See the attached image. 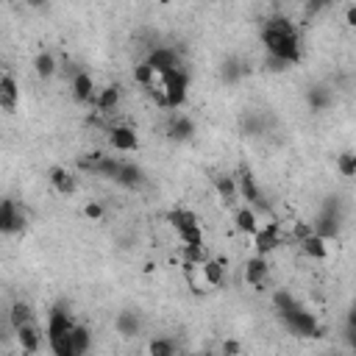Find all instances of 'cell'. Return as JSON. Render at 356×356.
<instances>
[{
	"mask_svg": "<svg viewBox=\"0 0 356 356\" xmlns=\"http://www.w3.org/2000/svg\"><path fill=\"white\" fill-rule=\"evenodd\" d=\"M262 42L267 53H270V59H279L287 67L301 62V36L290 17H281V14L267 17L262 25Z\"/></svg>",
	"mask_w": 356,
	"mask_h": 356,
	"instance_id": "obj_1",
	"label": "cell"
},
{
	"mask_svg": "<svg viewBox=\"0 0 356 356\" xmlns=\"http://www.w3.org/2000/svg\"><path fill=\"white\" fill-rule=\"evenodd\" d=\"M162 95H164V106L167 109H181L187 103L190 95V73L184 67H178L167 75H162Z\"/></svg>",
	"mask_w": 356,
	"mask_h": 356,
	"instance_id": "obj_2",
	"label": "cell"
},
{
	"mask_svg": "<svg viewBox=\"0 0 356 356\" xmlns=\"http://www.w3.org/2000/svg\"><path fill=\"white\" fill-rule=\"evenodd\" d=\"M279 318H281V323H284L292 334H298V337H320V334H323L318 318L312 315V312H309L306 306H301V303H295L292 309L281 312Z\"/></svg>",
	"mask_w": 356,
	"mask_h": 356,
	"instance_id": "obj_3",
	"label": "cell"
},
{
	"mask_svg": "<svg viewBox=\"0 0 356 356\" xmlns=\"http://www.w3.org/2000/svg\"><path fill=\"white\" fill-rule=\"evenodd\" d=\"M284 245V237H281V226L273 220V222H267V226H262L253 237V251L256 256H267V253H273L276 248Z\"/></svg>",
	"mask_w": 356,
	"mask_h": 356,
	"instance_id": "obj_4",
	"label": "cell"
},
{
	"mask_svg": "<svg viewBox=\"0 0 356 356\" xmlns=\"http://www.w3.org/2000/svg\"><path fill=\"white\" fill-rule=\"evenodd\" d=\"M312 229H315V234L318 237H323V240H331V237H337L340 234V212H337V198H329V203L323 206V212H320V217L312 222Z\"/></svg>",
	"mask_w": 356,
	"mask_h": 356,
	"instance_id": "obj_5",
	"label": "cell"
},
{
	"mask_svg": "<svg viewBox=\"0 0 356 356\" xmlns=\"http://www.w3.org/2000/svg\"><path fill=\"white\" fill-rule=\"evenodd\" d=\"M23 229H25V214L20 212V206L12 198H3V203H0V231L12 237Z\"/></svg>",
	"mask_w": 356,
	"mask_h": 356,
	"instance_id": "obj_6",
	"label": "cell"
},
{
	"mask_svg": "<svg viewBox=\"0 0 356 356\" xmlns=\"http://www.w3.org/2000/svg\"><path fill=\"white\" fill-rule=\"evenodd\" d=\"M109 145L117 153H134L140 148V134L131 125H112L109 128Z\"/></svg>",
	"mask_w": 356,
	"mask_h": 356,
	"instance_id": "obj_7",
	"label": "cell"
},
{
	"mask_svg": "<svg viewBox=\"0 0 356 356\" xmlns=\"http://www.w3.org/2000/svg\"><path fill=\"white\" fill-rule=\"evenodd\" d=\"M73 329H75V320H73L70 312L64 306H53L51 315H48V342H53L64 334H73Z\"/></svg>",
	"mask_w": 356,
	"mask_h": 356,
	"instance_id": "obj_8",
	"label": "cell"
},
{
	"mask_svg": "<svg viewBox=\"0 0 356 356\" xmlns=\"http://www.w3.org/2000/svg\"><path fill=\"white\" fill-rule=\"evenodd\" d=\"M73 98L78 101V103H84V106H89L92 103L95 106V98H98V89H95V81H92V75L89 73H84V70H78L75 75H73Z\"/></svg>",
	"mask_w": 356,
	"mask_h": 356,
	"instance_id": "obj_9",
	"label": "cell"
},
{
	"mask_svg": "<svg viewBox=\"0 0 356 356\" xmlns=\"http://www.w3.org/2000/svg\"><path fill=\"white\" fill-rule=\"evenodd\" d=\"M20 106V86H17V78L12 73H3L0 75V109L6 114H14Z\"/></svg>",
	"mask_w": 356,
	"mask_h": 356,
	"instance_id": "obj_10",
	"label": "cell"
},
{
	"mask_svg": "<svg viewBox=\"0 0 356 356\" xmlns=\"http://www.w3.org/2000/svg\"><path fill=\"white\" fill-rule=\"evenodd\" d=\"M159 75H167V73H173V70H178L181 67V59H178V51H173V48H153L151 53H148V59H145Z\"/></svg>",
	"mask_w": 356,
	"mask_h": 356,
	"instance_id": "obj_11",
	"label": "cell"
},
{
	"mask_svg": "<svg viewBox=\"0 0 356 356\" xmlns=\"http://www.w3.org/2000/svg\"><path fill=\"white\" fill-rule=\"evenodd\" d=\"M237 187H240V195H242L245 206H264V201H262V190H259L256 178H253V173H251L248 167L240 170V175H237Z\"/></svg>",
	"mask_w": 356,
	"mask_h": 356,
	"instance_id": "obj_12",
	"label": "cell"
},
{
	"mask_svg": "<svg viewBox=\"0 0 356 356\" xmlns=\"http://www.w3.org/2000/svg\"><path fill=\"white\" fill-rule=\"evenodd\" d=\"M48 181H51V187H53L59 195H64V198L75 195V190H78L75 175H73L67 167H53V170L48 173Z\"/></svg>",
	"mask_w": 356,
	"mask_h": 356,
	"instance_id": "obj_13",
	"label": "cell"
},
{
	"mask_svg": "<svg viewBox=\"0 0 356 356\" xmlns=\"http://www.w3.org/2000/svg\"><path fill=\"white\" fill-rule=\"evenodd\" d=\"M267 276H270V264H267V256H253L245 262V281L251 287H264Z\"/></svg>",
	"mask_w": 356,
	"mask_h": 356,
	"instance_id": "obj_14",
	"label": "cell"
},
{
	"mask_svg": "<svg viewBox=\"0 0 356 356\" xmlns=\"http://www.w3.org/2000/svg\"><path fill=\"white\" fill-rule=\"evenodd\" d=\"M167 220H170V226H173L178 234H187V231L201 229V220H198V214H195V212H190V209H173V212L167 214Z\"/></svg>",
	"mask_w": 356,
	"mask_h": 356,
	"instance_id": "obj_15",
	"label": "cell"
},
{
	"mask_svg": "<svg viewBox=\"0 0 356 356\" xmlns=\"http://www.w3.org/2000/svg\"><path fill=\"white\" fill-rule=\"evenodd\" d=\"M167 134L173 140H178V142H187V140H192V134H195V123L187 117V114H173L170 117V123H167Z\"/></svg>",
	"mask_w": 356,
	"mask_h": 356,
	"instance_id": "obj_16",
	"label": "cell"
},
{
	"mask_svg": "<svg viewBox=\"0 0 356 356\" xmlns=\"http://www.w3.org/2000/svg\"><path fill=\"white\" fill-rule=\"evenodd\" d=\"M201 276L206 287H222L226 284V262L222 259H209L201 264Z\"/></svg>",
	"mask_w": 356,
	"mask_h": 356,
	"instance_id": "obj_17",
	"label": "cell"
},
{
	"mask_svg": "<svg viewBox=\"0 0 356 356\" xmlns=\"http://www.w3.org/2000/svg\"><path fill=\"white\" fill-rule=\"evenodd\" d=\"M234 226H237V231H240V234L256 237V231H259L262 226H259V217H256L253 206H240V209L234 212Z\"/></svg>",
	"mask_w": 356,
	"mask_h": 356,
	"instance_id": "obj_18",
	"label": "cell"
},
{
	"mask_svg": "<svg viewBox=\"0 0 356 356\" xmlns=\"http://www.w3.org/2000/svg\"><path fill=\"white\" fill-rule=\"evenodd\" d=\"M14 334H17V342H20V348H23L25 356H34V353L39 351V345H42V331H39L36 323H28V326H23V329L14 331Z\"/></svg>",
	"mask_w": 356,
	"mask_h": 356,
	"instance_id": "obj_19",
	"label": "cell"
},
{
	"mask_svg": "<svg viewBox=\"0 0 356 356\" xmlns=\"http://www.w3.org/2000/svg\"><path fill=\"white\" fill-rule=\"evenodd\" d=\"M114 184H120V187H125V190H140L142 184H145V173L134 164V162H123V170H120V175H117V181Z\"/></svg>",
	"mask_w": 356,
	"mask_h": 356,
	"instance_id": "obj_20",
	"label": "cell"
},
{
	"mask_svg": "<svg viewBox=\"0 0 356 356\" xmlns=\"http://www.w3.org/2000/svg\"><path fill=\"white\" fill-rule=\"evenodd\" d=\"M117 106H120V86L117 84L103 86L98 92V98H95V109L101 114H112V112H117Z\"/></svg>",
	"mask_w": 356,
	"mask_h": 356,
	"instance_id": "obj_21",
	"label": "cell"
},
{
	"mask_svg": "<svg viewBox=\"0 0 356 356\" xmlns=\"http://www.w3.org/2000/svg\"><path fill=\"white\" fill-rule=\"evenodd\" d=\"M9 323H12L14 331H20L23 326L34 323V309H31V303L14 301V303H12V312H9Z\"/></svg>",
	"mask_w": 356,
	"mask_h": 356,
	"instance_id": "obj_22",
	"label": "cell"
},
{
	"mask_svg": "<svg viewBox=\"0 0 356 356\" xmlns=\"http://www.w3.org/2000/svg\"><path fill=\"white\" fill-rule=\"evenodd\" d=\"M214 190L220 195L222 203H234L237 195H240V187H237V178L234 175H217L214 178Z\"/></svg>",
	"mask_w": 356,
	"mask_h": 356,
	"instance_id": "obj_23",
	"label": "cell"
},
{
	"mask_svg": "<svg viewBox=\"0 0 356 356\" xmlns=\"http://www.w3.org/2000/svg\"><path fill=\"white\" fill-rule=\"evenodd\" d=\"M56 70H59V64H56V56H53L51 51H42V53H36V59H34V73H36L42 81L53 78V75H56Z\"/></svg>",
	"mask_w": 356,
	"mask_h": 356,
	"instance_id": "obj_24",
	"label": "cell"
},
{
	"mask_svg": "<svg viewBox=\"0 0 356 356\" xmlns=\"http://www.w3.org/2000/svg\"><path fill=\"white\" fill-rule=\"evenodd\" d=\"M159 78H162V75H159L148 62H140L137 67H134V84H140L142 89H148V92L159 86Z\"/></svg>",
	"mask_w": 356,
	"mask_h": 356,
	"instance_id": "obj_25",
	"label": "cell"
},
{
	"mask_svg": "<svg viewBox=\"0 0 356 356\" xmlns=\"http://www.w3.org/2000/svg\"><path fill=\"white\" fill-rule=\"evenodd\" d=\"M114 329H117V334H123V337H134V334L140 331V318H137V312H131V309L120 312L117 320H114Z\"/></svg>",
	"mask_w": 356,
	"mask_h": 356,
	"instance_id": "obj_26",
	"label": "cell"
},
{
	"mask_svg": "<svg viewBox=\"0 0 356 356\" xmlns=\"http://www.w3.org/2000/svg\"><path fill=\"white\" fill-rule=\"evenodd\" d=\"M329 240H323V237H318V234H312L309 240H303L301 242V251L309 256V259H326L329 256V245H326Z\"/></svg>",
	"mask_w": 356,
	"mask_h": 356,
	"instance_id": "obj_27",
	"label": "cell"
},
{
	"mask_svg": "<svg viewBox=\"0 0 356 356\" xmlns=\"http://www.w3.org/2000/svg\"><path fill=\"white\" fill-rule=\"evenodd\" d=\"M73 342H75V353L84 356L89 348H92V329L84 326V323H75V329H73Z\"/></svg>",
	"mask_w": 356,
	"mask_h": 356,
	"instance_id": "obj_28",
	"label": "cell"
},
{
	"mask_svg": "<svg viewBox=\"0 0 356 356\" xmlns=\"http://www.w3.org/2000/svg\"><path fill=\"white\" fill-rule=\"evenodd\" d=\"M306 101H309V106L315 109V112H323L331 103V92H329V89H323V86H315V89H309Z\"/></svg>",
	"mask_w": 356,
	"mask_h": 356,
	"instance_id": "obj_29",
	"label": "cell"
},
{
	"mask_svg": "<svg viewBox=\"0 0 356 356\" xmlns=\"http://www.w3.org/2000/svg\"><path fill=\"white\" fill-rule=\"evenodd\" d=\"M337 173L342 178H353L356 175V151H342L337 156Z\"/></svg>",
	"mask_w": 356,
	"mask_h": 356,
	"instance_id": "obj_30",
	"label": "cell"
},
{
	"mask_svg": "<svg viewBox=\"0 0 356 356\" xmlns=\"http://www.w3.org/2000/svg\"><path fill=\"white\" fill-rule=\"evenodd\" d=\"M148 356H175V342L167 337H153L148 342Z\"/></svg>",
	"mask_w": 356,
	"mask_h": 356,
	"instance_id": "obj_31",
	"label": "cell"
},
{
	"mask_svg": "<svg viewBox=\"0 0 356 356\" xmlns=\"http://www.w3.org/2000/svg\"><path fill=\"white\" fill-rule=\"evenodd\" d=\"M120 170H123V162H120L117 156H106V159L101 162V167H98V173H95V175H101V178H109V181H117Z\"/></svg>",
	"mask_w": 356,
	"mask_h": 356,
	"instance_id": "obj_32",
	"label": "cell"
},
{
	"mask_svg": "<svg viewBox=\"0 0 356 356\" xmlns=\"http://www.w3.org/2000/svg\"><path fill=\"white\" fill-rule=\"evenodd\" d=\"M103 159H106V153H101V151H89V153H84V156L78 159V167H81L84 173H89V175H95Z\"/></svg>",
	"mask_w": 356,
	"mask_h": 356,
	"instance_id": "obj_33",
	"label": "cell"
},
{
	"mask_svg": "<svg viewBox=\"0 0 356 356\" xmlns=\"http://www.w3.org/2000/svg\"><path fill=\"white\" fill-rule=\"evenodd\" d=\"M298 301H295V295L290 292V290H276L273 292V306H276V312L281 315V312H287V309H292Z\"/></svg>",
	"mask_w": 356,
	"mask_h": 356,
	"instance_id": "obj_34",
	"label": "cell"
},
{
	"mask_svg": "<svg viewBox=\"0 0 356 356\" xmlns=\"http://www.w3.org/2000/svg\"><path fill=\"white\" fill-rule=\"evenodd\" d=\"M312 234H315V229H312V222H295V226H292V234H290V237H292V240L301 245V242H303V240H309Z\"/></svg>",
	"mask_w": 356,
	"mask_h": 356,
	"instance_id": "obj_35",
	"label": "cell"
},
{
	"mask_svg": "<svg viewBox=\"0 0 356 356\" xmlns=\"http://www.w3.org/2000/svg\"><path fill=\"white\" fill-rule=\"evenodd\" d=\"M242 73H245V70H242V67H240V62H234V59H231V62H226V67H222V78H226V81H237Z\"/></svg>",
	"mask_w": 356,
	"mask_h": 356,
	"instance_id": "obj_36",
	"label": "cell"
},
{
	"mask_svg": "<svg viewBox=\"0 0 356 356\" xmlns=\"http://www.w3.org/2000/svg\"><path fill=\"white\" fill-rule=\"evenodd\" d=\"M84 214H86L89 220H101V217H103V206L95 203V201H89V203L84 206Z\"/></svg>",
	"mask_w": 356,
	"mask_h": 356,
	"instance_id": "obj_37",
	"label": "cell"
},
{
	"mask_svg": "<svg viewBox=\"0 0 356 356\" xmlns=\"http://www.w3.org/2000/svg\"><path fill=\"white\" fill-rule=\"evenodd\" d=\"M240 353H242V348H240L237 340H226V342H222V356H240Z\"/></svg>",
	"mask_w": 356,
	"mask_h": 356,
	"instance_id": "obj_38",
	"label": "cell"
},
{
	"mask_svg": "<svg viewBox=\"0 0 356 356\" xmlns=\"http://www.w3.org/2000/svg\"><path fill=\"white\" fill-rule=\"evenodd\" d=\"M345 342H348V348L356 353V331H351V329H345Z\"/></svg>",
	"mask_w": 356,
	"mask_h": 356,
	"instance_id": "obj_39",
	"label": "cell"
},
{
	"mask_svg": "<svg viewBox=\"0 0 356 356\" xmlns=\"http://www.w3.org/2000/svg\"><path fill=\"white\" fill-rule=\"evenodd\" d=\"M345 23L356 28V6H348V12H345Z\"/></svg>",
	"mask_w": 356,
	"mask_h": 356,
	"instance_id": "obj_40",
	"label": "cell"
},
{
	"mask_svg": "<svg viewBox=\"0 0 356 356\" xmlns=\"http://www.w3.org/2000/svg\"><path fill=\"white\" fill-rule=\"evenodd\" d=\"M345 329H351V331H356V312H353V309L348 312V323H345Z\"/></svg>",
	"mask_w": 356,
	"mask_h": 356,
	"instance_id": "obj_41",
	"label": "cell"
},
{
	"mask_svg": "<svg viewBox=\"0 0 356 356\" xmlns=\"http://www.w3.org/2000/svg\"><path fill=\"white\" fill-rule=\"evenodd\" d=\"M351 309H353V312H356V301H353V303H351Z\"/></svg>",
	"mask_w": 356,
	"mask_h": 356,
	"instance_id": "obj_42",
	"label": "cell"
},
{
	"mask_svg": "<svg viewBox=\"0 0 356 356\" xmlns=\"http://www.w3.org/2000/svg\"><path fill=\"white\" fill-rule=\"evenodd\" d=\"M203 356H214V353H203Z\"/></svg>",
	"mask_w": 356,
	"mask_h": 356,
	"instance_id": "obj_43",
	"label": "cell"
}]
</instances>
